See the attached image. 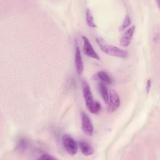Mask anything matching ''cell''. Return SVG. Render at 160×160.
<instances>
[{"label":"cell","mask_w":160,"mask_h":160,"mask_svg":"<svg viewBox=\"0 0 160 160\" xmlns=\"http://www.w3.org/2000/svg\"><path fill=\"white\" fill-rule=\"evenodd\" d=\"M81 85H82L83 97L85 100L87 109L89 110V112H91L92 114L98 113L101 109V104L98 101H94L89 86L85 80H83L82 81Z\"/></svg>","instance_id":"1"},{"label":"cell","mask_w":160,"mask_h":160,"mask_svg":"<svg viewBox=\"0 0 160 160\" xmlns=\"http://www.w3.org/2000/svg\"><path fill=\"white\" fill-rule=\"evenodd\" d=\"M96 42L101 51L108 55L122 59H126L128 57L127 51L108 44L102 38H97Z\"/></svg>","instance_id":"2"},{"label":"cell","mask_w":160,"mask_h":160,"mask_svg":"<svg viewBox=\"0 0 160 160\" xmlns=\"http://www.w3.org/2000/svg\"><path fill=\"white\" fill-rule=\"evenodd\" d=\"M62 144L70 155H75L78 152V144L69 134H64L62 138Z\"/></svg>","instance_id":"3"},{"label":"cell","mask_w":160,"mask_h":160,"mask_svg":"<svg viewBox=\"0 0 160 160\" xmlns=\"http://www.w3.org/2000/svg\"><path fill=\"white\" fill-rule=\"evenodd\" d=\"M81 129L87 136H91L94 134V127L88 115L84 112H81Z\"/></svg>","instance_id":"4"},{"label":"cell","mask_w":160,"mask_h":160,"mask_svg":"<svg viewBox=\"0 0 160 160\" xmlns=\"http://www.w3.org/2000/svg\"><path fill=\"white\" fill-rule=\"evenodd\" d=\"M108 109L109 112H114L120 106V99L117 92L111 89L109 91V98L108 101Z\"/></svg>","instance_id":"5"},{"label":"cell","mask_w":160,"mask_h":160,"mask_svg":"<svg viewBox=\"0 0 160 160\" xmlns=\"http://www.w3.org/2000/svg\"><path fill=\"white\" fill-rule=\"evenodd\" d=\"M83 40V52L87 56L99 60V57L98 53L95 51L93 47L92 46L90 41L86 36L82 37Z\"/></svg>","instance_id":"6"},{"label":"cell","mask_w":160,"mask_h":160,"mask_svg":"<svg viewBox=\"0 0 160 160\" xmlns=\"http://www.w3.org/2000/svg\"><path fill=\"white\" fill-rule=\"evenodd\" d=\"M135 31V26H132L129 29H128L125 32L122 36L121 39H120V44L123 47H127L128 46L132 39L133 34Z\"/></svg>","instance_id":"7"},{"label":"cell","mask_w":160,"mask_h":160,"mask_svg":"<svg viewBox=\"0 0 160 160\" xmlns=\"http://www.w3.org/2000/svg\"><path fill=\"white\" fill-rule=\"evenodd\" d=\"M74 62L76 69V72L79 75H81L84 70V64L82 61V58L81 55V52L80 48L78 46H76L75 49V55H74Z\"/></svg>","instance_id":"8"},{"label":"cell","mask_w":160,"mask_h":160,"mask_svg":"<svg viewBox=\"0 0 160 160\" xmlns=\"http://www.w3.org/2000/svg\"><path fill=\"white\" fill-rule=\"evenodd\" d=\"M94 78L95 79L99 80L100 82H103L104 84H112V79L111 77L105 71H98L96 74H94Z\"/></svg>","instance_id":"9"},{"label":"cell","mask_w":160,"mask_h":160,"mask_svg":"<svg viewBox=\"0 0 160 160\" xmlns=\"http://www.w3.org/2000/svg\"><path fill=\"white\" fill-rule=\"evenodd\" d=\"M81 152L85 156H90L94 153V149L91 145L87 141H81L78 143Z\"/></svg>","instance_id":"10"},{"label":"cell","mask_w":160,"mask_h":160,"mask_svg":"<svg viewBox=\"0 0 160 160\" xmlns=\"http://www.w3.org/2000/svg\"><path fill=\"white\" fill-rule=\"evenodd\" d=\"M99 93L103 99V101L107 103L109 98V91H108V88L106 86V84L100 82L98 86Z\"/></svg>","instance_id":"11"},{"label":"cell","mask_w":160,"mask_h":160,"mask_svg":"<svg viewBox=\"0 0 160 160\" xmlns=\"http://www.w3.org/2000/svg\"><path fill=\"white\" fill-rule=\"evenodd\" d=\"M29 146V141L26 138H21L17 143L16 149L19 152L25 151Z\"/></svg>","instance_id":"12"},{"label":"cell","mask_w":160,"mask_h":160,"mask_svg":"<svg viewBox=\"0 0 160 160\" xmlns=\"http://www.w3.org/2000/svg\"><path fill=\"white\" fill-rule=\"evenodd\" d=\"M86 20L88 25L91 28H96V24L94 22L93 16L92 15L91 11L89 9H87L86 11Z\"/></svg>","instance_id":"13"},{"label":"cell","mask_w":160,"mask_h":160,"mask_svg":"<svg viewBox=\"0 0 160 160\" xmlns=\"http://www.w3.org/2000/svg\"><path fill=\"white\" fill-rule=\"evenodd\" d=\"M131 19L130 17L128 15H126L121 25V27L119 28V29L121 31L124 30L131 24Z\"/></svg>","instance_id":"14"},{"label":"cell","mask_w":160,"mask_h":160,"mask_svg":"<svg viewBox=\"0 0 160 160\" xmlns=\"http://www.w3.org/2000/svg\"><path fill=\"white\" fill-rule=\"evenodd\" d=\"M56 158L54 157H53L52 155L48 154H42L41 157L39 158V159H55Z\"/></svg>","instance_id":"15"},{"label":"cell","mask_w":160,"mask_h":160,"mask_svg":"<svg viewBox=\"0 0 160 160\" xmlns=\"http://www.w3.org/2000/svg\"><path fill=\"white\" fill-rule=\"evenodd\" d=\"M151 84H152V81H151V79H149L147 81V85H146V91H147L148 93H149V92L151 89Z\"/></svg>","instance_id":"16"}]
</instances>
